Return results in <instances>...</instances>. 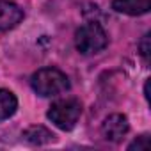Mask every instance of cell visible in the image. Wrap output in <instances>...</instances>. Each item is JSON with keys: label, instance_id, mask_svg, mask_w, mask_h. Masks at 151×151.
<instances>
[{"label": "cell", "instance_id": "5", "mask_svg": "<svg viewBox=\"0 0 151 151\" xmlns=\"http://www.w3.org/2000/svg\"><path fill=\"white\" fill-rule=\"evenodd\" d=\"M23 9L9 0H0V30L14 29L23 20Z\"/></svg>", "mask_w": 151, "mask_h": 151}, {"label": "cell", "instance_id": "2", "mask_svg": "<svg viewBox=\"0 0 151 151\" xmlns=\"http://www.w3.org/2000/svg\"><path fill=\"white\" fill-rule=\"evenodd\" d=\"M109 45V36L105 29L96 22L84 23L75 32V46L82 55H94L105 50Z\"/></svg>", "mask_w": 151, "mask_h": 151}, {"label": "cell", "instance_id": "10", "mask_svg": "<svg viewBox=\"0 0 151 151\" xmlns=\"http://www.w3.org/2000/svg\"><path fill=\"white\" fill-rule=\"evenodd\" d=\"M139 50H140V55L144 57L146 62H149V34H146L139 45Z\"/></svg>", "mask_w": 151, "mask_h": 151}, {"label": "cell", "instance_id": "8", "mask_svg": "<svg viewBox=\"0 0 151 151\" xmlns=\"http://www.w3.org/2000/svg\"><path fill=\"white\" fill-rule=\"evenodd\" d=\"M53 133L50 132V130H46L45 126H41V124H36V126H30V128H27L25 132H23V139L27 140V142H30V144H48V142H52L53 140Z\"/></svg>", "mask_w": 151, "mask_h": 151}, {"label": "cell", "instance_id": "1", "mask_svg": "<svg viewBox=\"0 0 151 151\" xmlns=\"http://www.w3.org/2000/svg\"><path fill=\"white\" fill-rule=\"evenodd\" d=\"M30 86L39 96L52 98L69 89V78L64 71L57 68H41L32 75Z\"/></svg>", "mask_w": 151, "mask_h": 151}, {"label": "cell", "instance_id": "3", "mask_svg": "<svg viewBox=\"0 0 151 151\" xmlns=\"http://www.w3.org/2000/svg\"><path fill=\"white\" fill-rule=\"evenodd\" d=\"M48 119L60 130L69 132L77 126L82 116V103L77 98H62L52 103L48 109Z\"/></svg>", "mask_w": 151, "mask_h": 151}, {"label": "cell", "instance_id": "4", "mask_svg": "<svg viewBox=\"0 0 151 151\" xmlns=\"http://www.w3.org/2000/svg\"><path fill=\"white\" fill-rule=\"evenodd\" d=\"M128 130H130V123L128 117L123 114H110L101 123V135L109 142H121L123 137L128 133Z\"/></svg>", "mask_w": 151, "mask_h": 151}, {"label": "cell", "instance_id": "6", "mask_svg": "<svg viewBox=\"0 0 151 151\" xmlns=\"http://www.w3.org/2000/svg\"><path fill=\"white\" fill-rule=\"evenodd\" d=\"M112 9L128 16H142L149 13L151 0H114Z\"/></svg>", "mask_w": 151, "mask_h": 151}, {"label": "cell", "instance_id": "7", "mask_svg": "<svg viewBox=\"0 0 151 151\" xmlns=\"http://www.w3.org/2000/svg\"><path fill=\"white\" fill-rule=\"evenodd\" d=\"M18 109V98L7 89H0V123L14 116Z\"/></svg>", "mask_w": 151, "mask_h": 151}, {"label": "cell", "instance_id": "9", "mask_svg": "<svg viewBox=\"0 0 151 151\" xmlns=\"http://www.w3.org/2000/svg\"><path fill=\"white\" fill-rule=\"evenodd\" d=\"M128 149H149V135H140L128 146Z\"/></svg>", "mask_w": 151, "mask_h": 151}]
</instances>
